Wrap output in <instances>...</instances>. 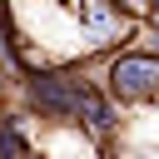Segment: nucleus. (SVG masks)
<instances>
[{"label":"nucleus","mask_w":159,"mask_h":159,"mask_svg":"<svg viewBox=\"0 0 159 159\" xmlns=\"http://www.w3.org/2000/svg\"><path fill=\"white\" fill-rule=\"evenodd\" d=\"M109 89L119 99H149V94H159V55H119L109 65Z\"/></svg>","instance_id":"f257e3e1"},{"label":"nucleus","mask_w":159,"mask_h":159,"mask_svg":"<svg viewBox=\"0 0 159 159\" xmlns=\"http://www.w3.org/2000/svg\"><path fill=\"white\" fill-rule=\"evenodd\" d=\"M0 159H35V149H30V139L20 134V124H15V119H5V124H0Z\"/></svg>","instance_id":"f03ea898"}]
</instances>
